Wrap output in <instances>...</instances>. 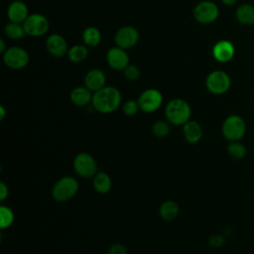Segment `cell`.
Listing matches in <instances>:
<instances>
[{
	"label": "cell",
	"instance_id": "20",
	"mask_svg": "<svg viewBox=\"0 0 254 254\" xmlns=\"http://www.w3.org/2000/svg\"><path fill=\"white\" fill-rule=\"evenodd\" d=\"M82 42L87 48H95L101 42L100 31L93 26L87 27L82 32Z\"/></svg>",
	"mask_w": 254,
	"mask_h": 254
},
{
	"label": "cell",
	"instance_id": "1",
	"mask_svg": "<svg viewBox=\"0 0 254 254\" xmlns=\"http://www.w3.org/2000/svg\"><path fill=\"white\" fill-rule=\"evenodd\" d=\"M92 106L100 113L114 112L121 103V93L114 86H104L93 92Z\"/></svg>",
	"mask_w": 254,
	"mask_h": 254
},
{
	"label": "cell",
	"instance_id": "31",
	"mask_svg": "<svg viewBox=\"0 0 254 254\" xmlns=\"http://www.w3.org/2000/svg\"><path fill=\"white\" fill-rule=\"evenodd\" d=\"M208 242H209V245L212 247H220L224 243V237L220 234H215L209 238Z\"/></svg>",
	"mask_w": 254,
	"mask_h": 254
},
{
	"label": "cell",
	"instance_id": "8",
	"mask_svg": "<svg viewBox=\"0 0 254 254\" xmlns=\"http://www.w3.org/2000/svg\"><path fill=\"white\" fill-rule=\"evenodd\" d=\"M28 52L21 47H10L3 54V63L12 69H22L29 64Z\"/></svg>",
	"mask_w": 254,
	"mask_h": 254
},
{
	"label": "cell",
	"instance_id": "23",
	"mask_svg": "<svg viewBox=\"0 0 254 254\" xmlns=\"http://www.w3.org/2000/svg\"><path fill=\"white\" fill-rule=\"evenodd\" d=\"M4 34L8 39H11L13 41H19L26 36L23 24L10 21L4 26Z\"/></svg>",
	"mask_w": 254,
	"mask_h": 254
},
{
	"label": "cell",
	"instance_id": "7",
	"mask_svg": "<svg viewBox=\"0 0 254 254\" xmlns=\"http://www.w3.org/2000/svg\"><path fill=\"white\" fill-rule=\"evenodd\" d=\"M26 35L31 37H41L48 33L50 22L46 16L40 13H33L23 23Z\"/></svg>",
	"mask_w": 254,
	"mask_h": 254
},
{
	"label": "cell",
	"instance_id": "33",
	"mask_svg": "<svg viewBox=\"0 0 254 254\" xmlns=\"http://www.w3.org/2000/svg\"><path fill=\"white\" fill-rule=\"evenodd\" d=\"M7 47H6V43L4 41V39H0V53L3 55L6 51H7Z\"/></svg>",
	"mask_w": 254,
	"mask_h": 254
},
{
	"label": "cell",
	"instance_id": "21",
	"mask_svg": "<svg viewBox=\"0 0 254 254\" xmlns=\"http://www.w3.org/2000/svg\"><path fill=\"white\" fill-rule=\"evenodd\" d=\"M93 188L94 190L99 192V193H106L110 190L111 189V179L110 177L104 173V172H99L96 173V175L93 177Z\"/></svg>",
	"mask_w": 254,
	"mask_h": 254
},
{
	"label": "cell",
	"instance_id": "32",
	"mask_svg": "<svg viewBox=\"0 0 254 254\" xmlns=\"http://www.w3.org/2000/svg\"><path fill=\"white\" fill-rule=\"evenodd\" d=\"M9 195V190L8 187L6 186L5 183L1 182L0 183V199L4 200L5 198H7Z\"/></svg>",
	"mask_w": 254,
	"mask_h": 254
},
{
	"label": "cell",
	"instance_id": "3",
	"mask_svg": "<svg viewBox=\"0 0 254 254\" xmlns=\"http://www.w3.org/2000/svg\"><path fill=\"white\" fill-rule=\"evenodd\" d=\"M78 188V182L74 178L70 176H65L61 178L55 184L52 190V195L57 201L64 202L69 200L76 194Z\"/></svg>",
	"mask_w": 254,
	"mask_h": 254
},
{
	"label": "cell",
	"instance_id": "29",
	"mask_svg": "<svg viewBox=\"0 0 254 254\" xmlns=\"http://www.w3.org/2000/svg\"><path fill=\"white\" fill-rule=\"evenodd\" d=\"M140 109L139 107V104H138V101H135L133 99H129L127 100L124 104H123V107H122V111L125 115L127 116H133L135 115L138 110Z\"/></svg>",
	"mask_w": 254,
	"mask_h": 254
},
{
	"label": "cell",
	"instance_id": "9",
	"mask_svg": "<svg viewBox=\"0 0 254 254\" xmlns=\"http://www.w3.org/2000/svg\"><path fill=\"white\" fill-rule=\"evenodd\" d=\"M73 169L81 178H93L97 173V164L90 154L79 153L73 160Z\"/></svg>",
	"mask_w": 254,
	"mask_h": 254
},
{
	"label": "cell",
	"instance_id": "34",
	"mask_svg": "<svg viewBox=\"0 0 254 254\" xmlns=\"http://www.w3.org/2000/svg\"><path fill=\"white\" fill-rule=\"evenodd\" d=\"M221 2L224 4V5H227V6H231V5H234L237 0H221Z\"/></svg>",
	"mask_w": 254,
	"mask_h": 254
},
{
	"label": "cell",
	"instance_id": "6",
	"mask_svg": "<svg viewBox=\"0 0 254 254\" xmlns=\"http://www.w3.org/2000/svg\"><path fill=\"white\" fill-rule=\"evenodd\" d=\"M219 16V9L217 5L209 0L200 1L193 8V17L196 22L207 25L211 24Z\"/></svg>",
	"mask_w": 254,
	"mask_h": 254
},
{
	"label": "cell",
	"instance_id": "14",
	"mask_svg": "<svg viewBox=\"0 0 254 254\" xmlns=\"http://www.w3.org/2000/svg\"><path fill=\"white\" fill-rule=\"evenodd\" d=\"M235 55V48L228 40H220L212 47V57L219 63L230 62Z\"/></svg>",
	"mask_w": 254,
	"mask_h": 254
},
{
	"label": "cell",
	"instance_id": "22",
	"mask_svg": "<svg viewBox=\"0 0 254 254\" xmlns=\"http://www.w3.org/2000/svg\"><path fill=\"white\" fill-rule=\"evenodd\" d=\"M159 213L164 220H174L179 214V205L173 200H166L161 204Z\"/></svg>",
	"mask_w": 254,
	"mask_h": 254
},
{
	"label": "cell",
	"instance_id": "19",
	"mask_svg": "<svg viewBox=\"0 0 254 254\" xmlns=\"http://www.w3.org/2000/svg\"><path fill=\"white\" fill-rule=\"evenodd\" d=\"M235 17L242 25H254V6L250 4L240 5L235 11Z\"/></svg>",
	"mask_w": 254,
	"mask_h": 254
},
{
	"label": "cell",
	"instance_id": "15",
	"mask_svg": "<svg viewBox=\"0 0 254 254\" xmlns=\"http://www.w3.org/2000/svg\"><path fill=\"white\" fill-rule=\"evenodd\" d=\"M83 83L90 91L96 92L105 86L106 75L100 68H91L85 73Z\"/></svg>",
	"mask_w": 254,
	"mask_h": 254
},
{
	"label": "cell",
	"instance_id": "2",
	"mask_svg": "<svg viewBox=\"0 0 254 254\" xmlns=\"http://www.w3.org/2000/svg\"><path fill=\"white\" fill-rule=\"evenodd\" d=\"M165 114L170 123L180 126L186 124L190 120L191 108L186 100L182 98H174L167 103Z\"/></svg>",
	"mask_w": 254,
	"mask_h": 254
},
{
	"label": "cell",
	"instance_id": "26",
	"mask_svg": "<svg viewBox=\"0 0 254 254\" xmlns=\"http://www.w3.org/2000/svg\"><path fill=\"white\" fill-rule=\"evenodd\" d=\"M14 221V213L13 211L5 205L0 206V228L5 229L8 228Z\"/></svg>",
	"mask_w": 254,
	"mask_h": 254
},
{
	"label": "cell",
	"instance_id": "35",
	"mask_svg": "<svg viewBox=\"0 0 254 254\" xmlns=\"http://www.w3.org/2000/svg\"><path fill=\"white\" fill-rule=\"evenodd\" d=\"M5 114H6V111H5V108L4 106H0V120H3L4 117H5Z\"/></svg>",
	"mask_w": 254,
	"mask_h": 254
},
{
	"label": "cell",
	"instance_id": "11",
	"mask_svg": "<svg viewBox=\"0 0 254 254\" xmlns=\"http://www.w3.org/2000/svg\"><path fill=\"white\" fill-rule=\"evenodd\" d=\"M114 40L117 47L127 51L137 45L139 41V32L132 26H123L117 30Z\"/></svg>",
	"mask_w": 254,
	"mask_h": 254
},
{
	"label": "cell",
	"instance_id": "24",
	"mask_svg": "<svg viewBox=\"0 0 254 254\" xmlns=\"http://www.w3.org/2000/svg\"><path fill=\"white\" fill-rule=\"evenodd\" d=\"M67 58L71 63L77 64L83 62L88 56V49L83 45H74L68 49Z\"/></svg>",
	"mask_w": 254,
	"mask_h": 254
},
{
	"label": "cell",
	"instance_id": "4",
	"mask_svg": "<svg viewBox=\"0 0 254 254\" xmlns=\"http://www.w3.org/2000/svg\"><path fill=\"white\" fill-rule=\"evenodd\" d=\"M246 132V124L238 115H229L225 118L222 124V134L229 141H239Z\"/></svg>",
	"mask_w": 254,
	"mask_h": 254
},
{
	"label": "cell",
	"instance_id": "16",
	"mask_svg": "<svg viewBox=\"0 0 254 254\" xmlns=\"http://www.w3.org/2000/svg\"><path fill=\"white\" fill-rule=\"evenodd\" d=\"M29 15V9L26 3L21 0H14L8 6L7 17L10 22L23 24Z\"/></svg>",
	"mask_w": 254,
	"mask_h": 254
},
{
	"label": "cell",
	"instance_id": "27",
	"mask_svg": "<svg viewBox=\"0 0 254 254\" xmlns=\"http://www.w3.org/2000/svg\"><path fill=\"white\" fill-rule=\"evenodd\" d=\"M153 134L158 138L166 137L170 132V125L163 120L156 121L152 126Z\"/></svg>",
	"mask_w": 254,
	"mask_h": 254
},
{
	"label": "cell",
	"instance_id": "10",
	"mask_svg": "<svg viewBox=\"0 0 254 254\" xmlns=\"http://www.w3.org/2000/svg\"><path fill=\"white\" fill-rule=\"evenodd\" d=\"M137 101L142 111L150 113L160 108L163 103V95L156 88H148L139 95Z\"/></svg>",
	"mask_w": 254,
	"mask_h": 254
},
{
	"label": "cell",
	"instance_id": "30",
	"mask_svg": "<svg viewBox=\"0 0 254 254\" xmlns=\"http://www.w3.org/2000/svg\"><path fill=\"white\" fill-rule=\"evenodd\" d=\"M107 254H127V250L124 245L120 243H116L109 248Z\"/></svg>",
	"mask_w": 254,
	"mask_h": 254
},
{
	"label": "cell",
	"instance_id": "17",
	"mask_svg": "<svg viewBox=\"0 0 254 254\" xmlns=\"http://www.w3.org/2000/svg\"><path fill=\"white\" fill-rule=\"evenodd\" d=\"M92 91H90L84 85L74 87L69 94L70 101L76 106H85L89 104L92 101Z\"/></svg>",
	"mask_w": 254,
	"mask_h": 254
},
{
	"label": "cell",
	"instance_id": "18",
	"mask_svg": "<svg viewBox=\"0 0 254 254\" xmlns=\"http://www.w3.org/2000/svg\"><path fill=\"white\" fill-rule=\"evenodd\" d=\"M183 132L185 139L190 144L197 143L202 136V130L200 125L193 120H189L186 124H184Z\"/></svg>",
	"mask_w": 254,
	"mask_h": 254
},
{
	"label": "cell",
	"instance_id": "25",
	"mask_svg": "<svg viewBox=\"0 0 254 254\" xmlns=\"http://www.w3.org/2000/svg\"><path fill=\"white\" fill-rule=\"evenodd\" d=\"M227 152L230 155V157H232L233 159L240 160L245 157L246 148L239 141H232L227 146Z\"/></svg>",
	"mask_w": 254,
	"mask_h": 254
},
{
	"label": "cell",
	"instance_id": "28",
	"mask_svg": "<svg viewBox=\"0 0 254 254\" xmlns=\"http://www.w3.org/2000/svg\"><path fill=\"white\" fill-rule=\"evenodd\" d=\"M140 69L137 65L134 64H128L125 69L123 70V74L126 79L130 81H135L140 77Z\"/></svg>",
	"mask_w": 254,
	"mask_h": 254
},
{
	"label": "cell",
	"instance_id": "13",
	"mask_svg": "<svg viewBox=\"0 0 254 254\" xmlns=\"http://www.w3.org/2000/svg\"><path fill=\"white\" fill-rule=\"evenodd\" d=\"M46 49L51 56L62 58L67 55L69 48L66 40L62 35L52 34L46 40Z\"/></svg>",
	"mask_w": 254,
	"mask_h": 254
},
{
	"label": "cell",
	"instance_id": "5",
	"mask_svg": "<svg viewBox=\"0 0 254 254\" xmlns=\"http://www.w3.org/2000/svg\"><path fill=\"white\" fill-rule=\"evenodd\" d=\"M231 85L229 75L220 69L209 72L205 78V86L207 90L215 95H220L228 91Z\"/></svg>",
	"mask_w": 254,
	"mask_h": 254
},
{
	"label": "cell",
	"instance_id": "12",
	"mask_svg": "<svg viewBox=\"0 0 254 254\" xmlns=\"http://www.w3.org/2000/svg\"><path fill=\"white\" fill-rule=\"evenodd\" d=\"M106 61L108 65L118 71H123L125 67L130 64V59L126 50L120 47H112L106 53Z\"/></svg>",
	"mask_w": 254,
	"mask_h": 254
}]
</instances>
